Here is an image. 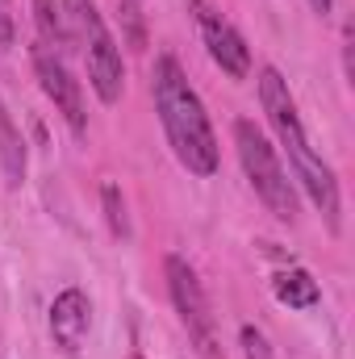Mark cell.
<instances>
[{"mask_svg":"<svg viewBox=\"0 0 355 359\" xmlns=\"http://www.w3.org/2000/svg\"><path fill=\"white\" fill-rule=\"evenodd\" d=\"M260 104H264V113H267V126L280 138V151L288 155V168H293V176L301 184V192L314 201V209L322 213V222L339 234V226H343V192H339L335 168L309 147V134L301 126V113H297V100L288 92V80L276 67L260 72Z\"/></svg>","mask_w":355,"mask_h":359,"instance_id":"1","label":"cell"},{"mask_svg":"<svg viewBox=\"0 0 355 359\" xmlns=\"http://www.w3.org/2000/svg\"><path fill=\"white\" fill-rule=\"evenodd\" d=\"M151 92H155V113L159 126L168 134V147L180 159V168H188L192 176H213L217 172V134L209 126V113L201 104L196 88L188 84L184 67L176 55H159L155 59V76H151Z\"/></svg>","mask_w":355,"mask_h":359,"instance_id":"2","label":"cell"},{"mask_svg":"<svg viewBox=\"0 0 355 359\" xmlns=\"http://www.w3.org/2000/svg\"><path fill=\"white\" fill-rule=\"evenodd\" d=\"M63 4V21L76 46H84V63H88V84L100 96V104H117L126 92V63H121V46L109 34L105 17L96 13V0H59Z\"/></svg>","mask_w":355,"mask_h":359,"instance_id":"3","label":"cell"},{"mask_svg":"<svg viewBox=\"0 0 355 359\" xmlns=\"http://www.w3.org/2000/svg\"><path fill=\"white\" fill-rule=\"evenodd\" d=\"M234 151H239V163H243V172L251 180L255 196L267 205V213L280 217V222H297V209H301L297 184L284 172L280 151L267 142V134L251 117H239L234 121Z\"/></svg>","mask_w":355,"mask_h":359,"instance_id":"4","label":"cell"},{"mask_svg":"<svg viewBox=\"0 0 355 359\" xmlns=\"http://www.w3.org/2000/svg\"><path fill=\"white\" fill-rule=\"evenodd\" d=\"M163 271H168V292H172V305H176L180 322L196 347L201 359H226L222 347H217V330H213V309H209V297L196 280V271L188 268V259L180 255H168L163 259Z\"/></svg>","mask_w":355,"mask_h":359,"instance_id":"5","label":"cell"},{"mask_svg":"<svg viewBox=\"0 0 355 359\" xmlns=\"http://www.w3.org/2000/svg\"><path fill=\"white\" fill-rule=\"evenodd\" d=\"M34 76H38V88L46 92V100L55 104V113H63L67 130H72L76 138H84V134H88L84 88H80V80L72 76V67L63 63V55L38 42V46H34Z\"/></svg>","mask_w":355,"mask_h":359,"instance_id":"6","label":"cell"},{"mask_svg":"<svg viewBox=\"0 0 355 359\" xmlns=\"http://www.w3.org/2000/svg\"><path fill=\"white\" fill-rule=\"evenodd\" d=\"M188 13H192V21H196V29H201V42H205V50H209V59H213L230 80H247V76H251V46H247V38H243L209 0H188Z\"/></svg>","mask_w":355,"mask_h":359,"instance_id":"7","label":"cell"},{"mask_svg":"<svg viewBox=\"0 0 355 359\" xmlns=\"http://www.w3.org/2000/svg\"><path fill=\"white\" fill-rule=\"evenodd\" d=\"M88 322H92V301L80 288H63L51 301V334L63 351H80V343L88 334Z\"/></svg>","mask_w":355,"mask_h":359,"instance_id":"8","label":"cell"},{"mask_svg":"<svg viewBox=\"0 0 355 359\" xmlns=\"http://www.w3.org/2000/svg\"><path fill=\"white\" fill-rule=\"evenodd\" d=\"M25 168H29V159H25V138H21V130H17L8 104L0 100V172H4V184H8V188H21Z\"/></svg>","mask_w":355,"mask_h":359,"instance_id":"9","label":"cell"},{"mask_svg":"<svg viewBox=\"0 0 355 359\" xmlns=\"http://www.w3.org/2000/svg\"><path fill=\"white\" fill-rule=\"evenodd\" d=\"M272 297H276L284 309H314V305L322 301V288H318V280L305 268H288L272 280Z\"/></svg>","mask_w":355,"mask_h":359,"instance_id":"10","label":"cell"},{"mask_svg":"<svg viewBox=\"0 0 355 359\" xmlns=\"http://www.w3.org/2000/svg\"><path fill=\"white\" fill-rule=\"evenodd\" d=\"M34 25H38V42L59 50L72 46V34H67V21H63V4L59 0H34Z\"/></svg>","mask_w":355,"mask_h":359,"instance_id":"11","label":"cell"},{"mask_svg":"<svg viewBox=\"0 0 355 359\" xmlns=\"http://www.w3.org/2000/svg\"><path fill=\"white\" fill-rule=\"evenodd\" d=\"M100 205H105V222L113 230V238H130V213H126V196L113 180L100 184Z\"/></svg>","mask_w":355,"mask_h":359,"instance_id":"12","label":"cell"},{"mask_svg":"<svg viewBox=\"0 0 355 359\" xmlns=\"http://www.w3.org/2000/svg\"><path fill=\"white\" fill-rule=\"evenodd\" d=\"M239 339H243V355H247V359H276V355H272V347H267V339L255 330V326H243V330H239Z\"/></svg>","mask_w":355,"mask_h":359,"instance_id":"13","label":"cell"},{"mask_svg":"<svg viewBox=\"0 0 355 359\" xmlns=\"http://www.w3.org/2000/svg\"><path fill=\"white\" fill-rule=\"evenodd\" d=\"M17 42V17H13V0H0V50H8Z\"/></svg>","mask_w":355,"mask_h":359,"instance_id":"14","label":"cell"},{"mask_svg":"<svg viewBox=\"0 0 355 359\" xmlns=\"http://www.w3.org/2000/svg\"><path fill=\"white\" fill-rule=\"evenodd\" d=\"M309 8H314V13H318V17H326V13H330V8H335V0H309Z\"/></svg>","mask_w":355,"mask_h":359,"instance_id":"15","label":"cell"}]
</instances>
